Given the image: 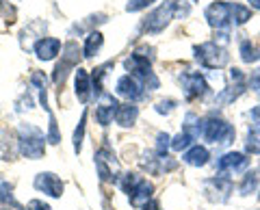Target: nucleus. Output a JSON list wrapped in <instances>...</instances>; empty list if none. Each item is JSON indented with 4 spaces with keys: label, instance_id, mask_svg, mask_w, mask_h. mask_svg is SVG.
Listing matches in <instances>:
<instances>
[{
    "label": "nucleus",
    "instance_id": "obj_7",
    "mask_svg": "<svg viewBox=\"0 0 260 210\" xmlns=\"http://www.w3.org/2000/svg\"><path fill=\"white\" fill-rule=\"evenodd\" d=\"M204 18L208 20V24L217 30H223L232 24V3H223V0H219V3H213L204 11Z\"/></svg>",
    "mask_w": 260,
    "mask_h": 210
},
{
    "label": "nucleus",
    "instance_id": "obj_37",
    "mask_svg": "<svg viewBox=\"0 0 260 210\" xmlns=\"http://www.w3.org/2000/svg\"><path fill=\"white\" fill-rule=\"evenodd\" d=\"M28 210H52V208L42 199H30L28 201Z\"/></svg>",
    "mask_w": 260,
    "mask_h": 210
},
{
    "label": "nucleus",
    "instance_id": "obj_31",
    "mask_svg": "<svg viewBox=\"0 0 260 210\" xmlns=\"http://www.w3.org/2000/svg\"><path fill=\"white\" fill-rule=\"evenodd\" d=\"M247 20H251V11L243 5H232V22L234 24H245Z\"/></svg>",
    "mask_w": 260,
    "mask_h": 210
},
{
    "label": "nucleus",
    "instance_id": "obj_39",
    "mask_svg": "<svg viewBox=\"0 0 260 210\" xmlns=\"http://www.w3.org/2000/svg\"><path fill=\"white\" fill-rule=\"evenodd\" d=\"M141 210H160V206H158V201H154V199H150L148 204H145Z\"/></svg>",
    "mask_w": 260,
    "mask_h": 210
},
{
    "label": "nucleus",
    "instance_id": "obj_24",
    "mask_svg": "<svg viewBox=\"0 0 260 210\" xmlns=\"http://www.w3.org/2000/svg\"><path fill=\"white\" fill-rule=\"evenodd\" d=\"M113 67V61H109V63H104V65H100V67H95L93 69V74H91V85H93V93H98V95H102L104 91H102V83H104V76H107V72Z\"/></svg>",
    "mask_w": 260,
    "mask_h": 210
},
{
    "label": "nucleus",
    "instance_id": "obj_15",
    "mask_svg": "<svg viewBox=\"0 0 260 210\" xmlns=\"http://www.w3.org/2000/svg\"><path fill=\"white\" fill-rule=\"evenodd\" d=\"M74 91H76L78 102H83V104H87L89 98H91V93H93L91 76H89L83 67H78L76 74H74Z\"/></svg>",
    "mask_w": 260,
    "mask_h": 210
},
{
    "label": "nucleus",
    "instance_id": "obj_25",
    "mask_svg": "<svg viewBox=\"0 0 260 210\" xmlns=\"http://www.w3.org/2000/svg\"><path fill=\"white\" fill-rule=\"evenodd\" d=\"M85 126H87V111H83V115H80L78 119V126L74 130V152L76 154H80V150H83V141H85Z\"/></svg>",
    "mask_w": 260,
    "mask_h": 210
},
{
    "label": "nucleus",
    "instance_id": "obj_3",
    "mask_svg": "<svg viewBox=\"0 0 260 210\" xmlns=\"http://www.w3.org/2000/svg\"><path fill=\"white\" fill-rule=\"evenodd\" d=\"M200 136L208 143H219V145H228L234 139V128L223 122L221 117H206L202 119L200 126Z\"/></svg>",
    "mask_w": 260,
    "mask_h": 210
},
{
    "label": "nucleus",
    "instance_id": "obj_11",
    "mask_svg": "<svg viewBox=\"0 0 260 210\" xmlns=\"http://www.w3.org/2000/svg\"><path fill=\"white\" fill-rule=\"evenodd\" d=\"M143 85L137 80L133 74H126V76H121L117 83H115V91L117 95H121V98H126L128 102H135V100H139L141 95H143Z\"/></svg>",
    "mask_w": 260,
    "mask_h": 210
},
{
    "label": "nucleus",
    "instance_id": "obj_35",
    "mask_svg": "<svg viewBox=\"0 0 260 210\" xmlns=\"http://www.w3.org/2000/svg\"><path fill=\"white\" fill-rule=\"evenodd\" d=\"M176 109V100H160V102H156V113H160V115H169Z\"/></svg>",
    "mask_w": 260,
    "mask_h": 210
},
{
    "label": "nucleus",
    "instance_id": "obj_19",
    "mask_svg": "<svg viewBox=\"0 0 260 210\" xmlns=\"http://www.w3.org/2000/svg\"><path fill=\"white\" fill-rule=\"evenodd\" d=\"M39 102H42L44 111L48 113V141H50L52 145H59L61 134H59V128H56V119L52 115V111H50V107H48V89L46 87L39 89Z\"/></svg>",
    "mask_w": 260,
    "mask_h": 210
},
{
    "label": "nucleus",
    "instance_id": "obj_41",
    "mask_svg": "<svg viewBox=\"0 0 260 210\" xmlns=\"http://www.w3.org/2000/svg\"><path fill=\"white\" fill-rule=\"evenodd\" d=\"M247 3H249L251 7H254L256 11H260V0H247Z\"/></svg>",
    "mask_w": 260,
    "mask_h": 210
},
{
    "label": "nucleus",
    "instance_id": "obj_22",
    "mask_svg": "<svg viewBox=\"0 0 260 210\" xmlns=\"http://www.w3.org/2000/svg\"><path fill=\"white\" fill-rule=\"evenodd\" d=\"M208 158H210V154H208V150L204 148V145H191L182 156L184 163L191 165V167H204L208 163Z\"/></svg>",
    "mask_w": 260,
    "mask_h": 210
},
{
    "label": "nucleus",
    "instance_id": "obj_5",
    "mask_svg": "<svg viewBox=\"0 0 260 210\" xmlns=\"http://www.w3.org/2000/svg\"><path fill=\"white\" fill-rule=\"evenodd\" d=\"M195 52V61L200 63L202 67H208V69H219L228 63V50L221 46H217L215 42H206V44H200L193 48Z\"/></svg>",
    "mask_w": 260,
    "mask_h": 210
},
{
    "label": "nucleus",
    "instance_id": "obj_27",
    "mask_svg": "<svg viewBox=\"0 0 260 210\" xmlns=\"http://www.w3.org/2000/svg\"><path fill=\"white\" fill-rule=\"evenodd\" d=\"M193 141H195V136H193L191 132L182 130L180 134H176L174 139H172V150H174V152H182V150H189Z\"/></svg>",
    "mask_w": 260,
    "mask_h": 210
},
{
    "label": "nucleus",
    "instance_id": "obj_2",
    "mask_svg": "<svg viewBox=\"0 0 260 210\" xmlns=\"http://www.w3.org/2000/svg\"><path fill=\"white\" fill-rule=\"evenodd\" d=\"M124 67L133 74L139 83L150 89V91H154V89H158V78L156 74L152 72V59H148V56H141L139 52H133L128 56V59L124 61Z\"/></svg>",
    "mask_w": 260,
    "mask_h": 210
},
{
    "label": "nucleus",
    "instance_id": "obj_16",
    "mask_svg": "<svg viewBox=\"0 0 260 210\" xmlns=\"http://www.w3.org/2000/svg\"><path fill=\"white\" fill-rule=\"evenodd\" d=\"M204 191L206 193H219L217 201H225L228 197H230V193H232V180L225 173H219L217 178H210V180H206Z\"/></svg>",
    "mask_w": 260,
    "mask_h": 210
},
{
    "label": "nucleus",
    "instance_id": "obj_26",
    "mask_svg": "<svg viewBox=\"0 0 260 210\" xmlns=\"http://www.w3.org/2000/svg\"><path fill=\"white\" fill-rule=\"evenodd\" d=\"M256 189H258V171H247L239 187V193L241 195H251Z\"/></svg>",
    "mask_w": 260,
    "mask_h": 210
},
{
    "label": "nucleus",
    "instance_id": "obj_38",
    "mask_svg": "<svg viewBox=\"0 0 260 210\" xmlns=\"http://www.w3.org/2000/svg\"><path fill=\"white\" fill-rule=\"evenodd\" d=\"M249 87H251V89H258V87H260V69L254 74V78L249 80Z\"/></svg>",
    "mask_w": 260,
    "mask_h": 210
},
{
    "label": "nucleus",
    "instance_id": "obj_34",
    "mask_svg": "<svg viewBox=\"0 0 260 210\" xmlns=\"http://www.w3.org/2000/svg\"><path fill=\"white\" fill-rule=\"evenodd\" d=\"M156 0H128V5H126V11L128 13H137V11H141V9H148L150 5H154Z\"/></svg>",
    "mask_w": 260,
    "mask_h": 210
},
{
    "label": "nucleus",
    "instance_id": "obj_23",
    "mask_svg": "<svg viewBox=\"0 0 260 210\" xmlns=\"http://www.w3.org/2000/svg\"><path fill=\"white\" fill-rule=\"evenodd\" d=\"M102 44H104V37H102L100 30H93V33H89L87 35V42H85V48H83V56H85V59H91V56L102 48Z\"/></svg>",
    "mask_w": 260,
    "mask_h": 210
},
{
    "label": "nucleus",
    "instance_id": "obj_6",
    "mask_svg": "<svg viewBox=\"0 0 260 210\" xmlns=\"http://www.w3.org/2000/svg\"><path fill=\"white\" fill-rule=\"evenodd\" d=\"M80 54H83V50H80V48H78V44H76V42H68V44L63 46L61 61L56 63L54 74H52V83H54L56 87H63V85H65V80H68L70 72L78 65Z\"/></svg>",
    "mask_w": 260,
    "mask_h": 210
},
{
    "label": "nucleus",
    "instance_id": "obj_14",
    "mask_svg": "<svg viewBox=\"0 0 260 210\" xmlns=\"http://www.w3.org/2000/svg\"><path fill=\"white\" fill-rule=\"evenodd\" d=\"M115 156L111 154V150L104 145V148H100L95 152V167H98V176H100V180L102 182H109V180H113V160Z\"/></svg>",
    "mask_w": 260,
    "mask_h": 210
},
{
    "label": "nucleus",
    "instance_id": "obj_20",
    "mask_svg": "<svg viewBox=\"0 0 260 210\" xmlns=\"http://www.w3.org/2000/svg\"><path fill=\"white\" fill-rule=\"evenodd\" d=\"M137 117H139V107L135 102H126V104H119V109L115 113V122L121 126V128H130Z\"/></svg>",
    "mask_w": 260,
    "mask_h": 210
},
{
    "label": "nucleus",
    "instance_id": "obj_9",
    "mask_svg": "<svg viewBox=\"0 0 260 210\" xmlns=\"http://www.w3.org/2000/svg\"><path fill=\"white\" fill-rule=\"evenodd\" d=\"M119 109V102L115 95L111 93H102L98 95V107H95V119L100 126H109L115 119V113Z\"/></svg>",
    "mask_w": 260,
    "mask_h": 210
},
{
    "label": "nucleus",
    "instance_id": "obj_36",
    "mask_svg": "<svg viewBox=\"0 0 260 210\" xmlns=\"http://www.w3.org/2000/svg\"><path fill=\"white\" fill-rule=\"evenodd\" d=\"M230 80L234 85H243L245 83V76H243V72L239 67H234V69H230Z\"/></svg>",
    "mask_w": 260,
    "mask_h": 210
},
{
    "label": "nucleus",
    "instance_id": "obj_17",
    "mask_svg": "<svg viewBox=\"0 0 260 210\" xmlns=\"http://www.w3.org/2000/svg\"><path fill=\"white\" fill-rule=\"evenodd\" d=\"M152 193H154L152 182H148V180H143V178H141V180L135 184V189L128 193V199H130V204H133V206L143 208L152 199Z\"/></svg>",
    "mask_w": 260,
    "mask_h": 210
},
{
    "label": "nucleus",
    "instance_id": "obj_33",
    "mask_svg": "<svg viewBox=\"0 0 260 210\" xmlns=\"http://www.w3.org/2000/svg\"><path fill=\"white\" fill-rule=\"evenodd\" d=\"M172 148V136L167 132H160L156 136V154L158 156H167V150Z\"/></svg>",
    "mask_w": 260,
    "mask_h": 210
},
{
    "label": "nucleus",
    "instance_id": "obj_30",
    "mask_svg": "<svg viewBox=\"0 0 260 210\" xmlns=\"http://www.w3.org/2000/svg\"><path fill=\"white\" fill-rule=\"evenodd\" d=\"M0 201H5V204H9L13 208H20V204L13 199V187L7 180L0 178Z\"/></svg>",
    "mask_w": 260,
    "mask_h": 210
},
{
    "label": "nucleus",
    "instance_id": "obj_4",
    "mask_svg": "<svg viewBox=\"0 0 260 210\" xmlns=\"http://www.w3.org/2000/svg\"><path fill=\"white\" fill-rule=\"evenodd\" d=\"M178 5H180V0H165L160 7H156L152 13H148V18L143 20V33H148V35L162 33L167 24L174 20Z\"/></svg>",
    "mask_w": 260,
    "mask_h": 210
},
{
    "label": "nucleus",
    "instance_id": "obj_40",
    "mask_svg": "<svg viewBox=\"0 0 260 210\" xmlns=\"http://www.w3.org/2000/svg\"><path fill=\"white\" fill-rule=\"evenodd\" d=\"M251 119H256V122H260V107H256V109H251Z\"/></svg>",
    "mask_w": 260,
    "mask_h": 210
},
{
    "label": "nucleus",
    "instance_id": "obj_32",
    "mask_svg": "<svg viewBox=\"0 0 260 210\" xmlns=\"http://www.w3.org/2000/svg\"><path fill=\"white\" fill-rule=\"evenodd\" d=\"M139 180H141V178H139V176H135V173H124L121 178H117V184H119V189L124 191V193H130V191L135 189V184L139 182Z\"/></svg>",
    "mask_w": 260,
    "mask_h": 210
},
{
    "label": "nucleus",
    "instance_id": "obj_8",
    "mask_svg": "<svg viewBox=\"0 0 260 210\" xmlns=\"http://www.w3.org/2000/svg\"><path fill=\"white\" fill-rule=\"evenodd\" d=\"M180 85L184 91L186 100H195V98H204L208 93V83L204 80V76L198 74V72H186L184 76H180Z\"/></svg>",
    "mask_w": 260,
    "mask_h": 210
},
{
    "label": "nucleus",
    "instance_id": "obj_13",
    "mask_svg": "<svg viewBox=\"0 0 260 210\" xmlns=\"http://www.w3.org/2000/svg\"><path fill=\"white\" fill-rule=\"evenodd\" d=\"M32 50H35L39 61H52L54 56L63 50V46L56 37H42V39H37V44Z\"/></svg>",
    "mask_w": 260,
    "mask_h": 210
},
{
    "label": "nucleus",
    "instance_id": "obj_12",
    "mask_svg": "<svg viewBox=\"0 0 260 210\" xmlns=\"http://www.w3.org/2000/svg\"><path fill=\"white\" fill-rule=\"evenodd\" d=\"M249 165V158H245V154H241V152H228L219 158L217 163V171L219 173H239L243 169H247Z\"/></svg>",
    "mask_w": 260,
    "mask_h": 210
},
{
    "label": "nucleus",
    "instance_id": "obj_29",
    "mask_svg": "<svg viewBox=\"0 0 260 210\" xmlns=\"http://www.w3.org/2000/svg\"><path fill=\"white\" fill-rule=\"evenodd\" d=\"M245 148L249 154H260V126L251 128L247 132V141H245Z\"/></svg>",
    "mask_w": 260,
    "mask_h": 210
},
{
    "label": "nucleus",
    "instance_id": "obj_18",
    "mask_svg": "<svg viewBox=\"0 0 260 210\" xmlns=\"http://www.w3.org/2000/svg\"><path fill=\"white\" fill-rule=\"evenodd\" d=\"M107 22V13H91L87 15L83 22H76L70 26V35L76 37V35H85V33H93L95 26H100V24Z\"/></svg>",
    "mask_w": 260,
    "mask_h": 210
},
{
    "label": "nucleus",
    "instance_id": "obj_10",
    "mask_svg": "<svg viewBox=\"0 0 260 210\" xmlns=\"http://www.w3.org/2000/svg\"><path fill=\"white\" fill-rule=\"evenodd\" d=\"M35 189L37 191H42L46 193V195H50V197H61L63 195V189H65V184L63 180L56 173L52 171H42V173H37L35 176Z\"/></svg>",
    "mask_w": 260,
    "mask_h": 210
},
{
    "label": "nucleus",
    "instance_id": "obj_1",
    "mask_svg": "<svg viewBox=\"0 0 260 210\" xmlns=\"http://www.w3.org/2000/svg\"><path fill=\"white\" fill-rule=\"evenodd\" d=\"M18 148H20V154L30 158V160L42 158L44 152H46L44 132L32 124H20V128H18Z\"/></svg>",
    "mask_w": 260,
    "mask_h": 210
},
{
    "label": "nucleus",
    "instance_id": "obj_28",
    "mask_svg": "<svg viewBox=\"0 0 260 210\" xmlns=\"http://www.w3.org/2000/svg\"><path fill=\"white\" fill-rule=\"evenodd\" d=\"M241 59L245 63H254L260 59V50L251 42H241Z\"/></svg>",
    "mask_w": 260,
    "mask_h": 210
},
{
    "label": "nucleus",
    "instance_id": "obj_21",
    "mask_svg": "<svg viewBox=\"0 0 260 210\" xmlns=\"http://www.w3.org/2000/svg\"><path fill=\"white\" fill-rule=\"evenodd\" d=\"M20 152L18 148V139L9 132V130H0V158H5V160H13L15 154Z\"/></svg>",
    "mask_w": 260,
    "mask_h": 210
},
{
    "label": "nucleus",
    "instance_id": "obj_42",
    "mask_svg": "<svg viewBox=\"0 0 260 210\" xmlns=\"http://www.w3.org/2000/svg\"><path fill=\"white\" fill-rule=\"evenodd\" d=\"M258 197H260V195H258Z\"/></svg>",
    "mask_w": 260,
    "mask_h": 210
}]
</instances>
